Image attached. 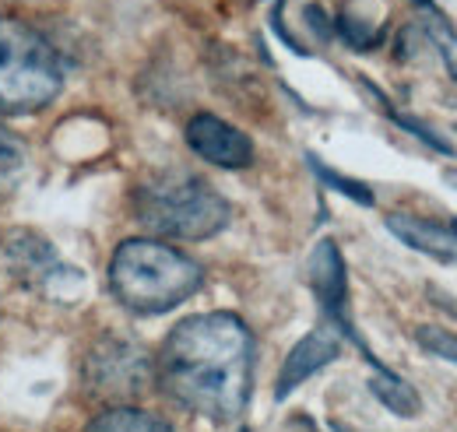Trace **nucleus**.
Here are the masks:
<instances>
[{"instance_id":"obj_17","label":"nucleus","mask_w":457,"mask_h":432,"mask_svg":"<svg viewBox=\"0 0 457 432\" xmlns=\"http://www.w3.org/2000/svg\"><path fill=\"white\" fill-rule=\"evenodd\" d=\"M362 85H366V88H370V92L377 96V103H384V116H387V120H395V123H398V127H404L408 134H415L419 141H426V145H429L433 152H440V155H454V145H447V141H444V137H440L436 130H429L426 123H419V120H408L404 112H398V109L391 106V103H387V99H384V96H380V92L373 88V81H362Z\"/></svg>"},{"instance_id":"obj_6","label":"nucleus","mask_w":457,"mask_h":432,"mask_svg":"<svg viewBox=\"0 0 457 432\" xmlns=\"http://www.w3.org/2000/svg\"><path fill=\"white\" fill-rule=\"evenodd\" d=\"M306 274H310V288H313V295H317V303H320L328 324L335 327L342 337H352L355 348L366 355V362H370L373 370H380L384 362H377V359L370 355L366 341L355 334L352 317H348V270H345V257L335 239H320V243L313 246Z\"/></svg>"},{"instance_id":"obj_21","label":"nucleus","mask_w":457,"mask_h":432,"mask_svg":"<svg viewBox=\"0 0 457 432\" xmlns=\"http://www.w3.org/2000/svg\"><path fill=\"white\" fill-rule=\"evenodd\" d=\"M239 432H250V429H239Z\"/></svg>"},{"instance_id":"obj_9","label":"nucleus","mask_w":457,"mask_h":432,"mask_svg":"<svg viewBox=\"0 0 457 432\" xmlns=\"http://www.w3.org/2000/svg\"><path fill=\"white\" fill-rule=\"evenodd\" d=\"M342 355V334L335 327H317L306 337L295 341V348L286 355L278 379H275V401H286L295 386H303L310 377H317L324 366H331Z\"/></svg>"},{"instance_id":"obj_5","label":"nucleus","mask_w":457,"mask_h":432,"mask_svg":"<svg viewBox=\"0 0 457 432\" xmlns=\"http://www.w3.org/2000/svg\"><path fill=\"white\" fill-rule=\"evenodd\" d=\"M152 379H155V366L148 352L120 337H103L85 359L88 394L110 404H130L152 386Z\"/></svg>"},{"instance_id":"obj_4","label":"nucleus","mask_w":457,"mask_h":432,"mask_svg":"<svg viewBox=\"0 0 457 432\" xmlns=\"http://www.w3.org/2000/svg\"><path fill=\"white\" fill-rule=\"evenodd\" d=\"M63 71L50 43L25 21L0 18V112H36L60 96Z\"/></svg>"},{"instance_id":"obj_15","label":"nucleus","mask_w":457,"mask_h":432,"mask_svg":"<svg viewBox=\"0 0 457 432\" xmlns=\"http://www.w3.org/2000/svg\"><path fill=\"white\" fill-rule=\"evenodd\" d=\"M306 165L313 169V176L324 183V187H331V190H338L342 197L348 201H355V204H362V208H373V190L366 187V183H359V179H348L342 172H335L331 165H324L317 155H306Z\"/></svg>"},{"instance_id":"obj_22","label":"nucleus","mask_w":457,"mask_h":432,"mask_svg":"<svg viewBox=\"0 0 457 432\" xmlns=\"http://www.w3.org/2000/svg\"><path fill=\"white\" fill-rule=\"evenodd\" d=\"M250 4H253V0H250Z\"/></svg>"},{"instance_id":"obj_13","label":"nucleus","mask_w":457,"mask_h":432,"mask_svg":"<svg viewBox=\"0 0 457 432\" xmlns=\"http://www.w3.org/2000/svg\"><path fill=\"white\" fill-rule=\"evenodd\" d=\"M85 432H172V426L134 404H113L103 415H96Z\"/></svg>"},{"instance_id":"obj_19","label":"nucleus","mask_w":457,"mask_h":432,"mask_svg":"<svg viewBox=\"0 0 457 432\" xmlns=\"http://www.w3.org/2000/svg\"><path fill=\"white\" fill-rule=\"evenodd\" d=\"M447 183H454L457 187V172H447Z\"/></svg>"},{"instance_id":"obj_7","label":"nucleus","mask_w":457,"mask_h":432,"mask_svg":"<svg viewBox=\"0 0 457 432\" xmlns=\"http://www.w3.org/2000/svg\"><path fill=\"white\" fill-rule=\"evenodd\" d=\"M0 257L25 285H36L39 292L54 295V288L63 285V281H78L81 285V274L63 268L57 261V250L32 228H7L0 236Z\"/></svg>"},{"instance_id":"obj_8","label":"nucleus","mask_w":457,"mask_h":432,"mask_svg":"<svg viewBox=\"0 0 457 432\" xmlns=\"http://www.w3.org/2000/svg\"><path fill=\"white\" fill-rule=\"evenodd\" d=\"M187 145L219 169H246L253 162V145L243 130H236L215 112H197L187 123Z\"/></svg>"},{"instance_id":"obj_10","label":"nucleus","mask_w":457,"mask_h":432,"mask_svg":"<svg viewBox=\"0 0 457 432\" xmlns=\"http://www.w3.org/2000/svg\"><path fill=\"white\" fill-rule=\"evenodd\" d=\"M387 228L404 246H411V250H419L440 264H457V218L433 221V218L395 212V215H387Z\"/></svg>"},{"instance_id":"obj_11","label":"nucleus","mask_w":457,"mask_h":432,"mask_svg":"<svg viewBox=\"0 0 457 432\" xmlns=\"http://www.w3.org/2000/svg\"><path fill=\"white\" fill-rule=\"evenodd\" d=\"M370 390H373V397H377V401H380V404H384L391 415H398V419H415V415L422 411L419 390H415L408 379H401L398 373H391L387 366L373 370Z\"/></svg>"},{"instance_id":"obj_12","label":"nucleus","mask_w":457,"mask_h":432,"mask_svg":"<svg viewBox=\"0 0 457 432\" xmlns=\"http://www.w3.org/2000/svg\"><path fill=\"white\" fill-rule=\"evenodd\" d=\"M422 7V21H419V32L436 46V54L444 60L447 74L454 78L457 85V29L444 18V11L433 4V0H415Z\"/></svg>"},{"instance_id":"obj_14","label":"nucleus","mask_w":457,"mask_h":432,"mask_svg":"<svg viewBox=\"0 0 457 432\" xmlns=\"http://www.w3.org/2000/svg\"><path fill=\"white\" fill-rule=\"evenodd\" d=\"M335 29H338V36H342L352 50H377L387 39V21L384 18H370L355 4H348L342 14H338Z\"/></svg>"},{"instance_id":"obj_20","label":"nucleus","mask_w":457,"mask_h":432,"mask_svg":"<svg viewBox=\"0 0 457 432\" xmlns=\"http://www.w3.org/2000/svg\"><path fill=\"white\" fill-rule=\"evenodd\" d=\"M335 432H348V429H342V426H335Z\"/></svg>"},{"instance_id":"obj_16","label":"nucleus","mask_w":457,"mask_h":432,"mask_svg":"<svg viewBox=\"0 0 457 432\" xmlns=\"http://www.w3.org/2000/svg\"><path fill=\"white\" fill-rule=\"evenodd\" d=\"M21 172H25V152H21L18 137L0 123V197L18 187Z\"/></svg>"},{"instance_id":"obj_3","label":"nucleus","mask_w":457,"mask_h":432,"mask_svg":"<svg viewBox=\"0 0 457 432\" xmlns=\"http://www.w3.org/2000/svg\"><path fill=\"white\" fill-rule=\"evenodd\" d=\"M134 215L145 228L159 236L201 243L222 232L232 212H228V201L208 179L166 169L148 176L134 190Z\"/></svg>"},{"instance_id":"obj_18","label":"nucleus","mask_w":457,"mask_h":432,"mask_svg":"<svg viewBox=\"0 0 457 432\" xmlns=\"http://www.w3.org/2000/svg\"><path fill=\"white\" fill-rule=\"evenodd\" d=\"M415 341H419L426 352H433L436 359H447V362H454L457 366V334L454 330L436 327V324H422V327H415Z\"/></svg>"},{"instance_id":"obj_2","label":"nucleus","mask_w":457,"mask_h":432,"mask_svg":"<svg viewBox=\"0 0 457 432\" xmlns=\"http://www.w3.org/2000/svg\"><path fill=\"white\" fill-rule=\"evenodd\" d=\"M201 281V264L162 239H127L110 261V292L137 317H159L183 306Z\"/></svg>"},{"instance_id":"obj_1","label":"nucleus","mask_w":457,"mask_h":432,"mask_svg":"<svg viewBox=\"0 0 457 432\" xmlns=\"http://www.w3.org/2000/svg\"><path fill=\"white\" fill-rule=\"evenodd\" d=\"M155 379L183 411L208 422L243 415L253 390V334L236 313H197L170 330Z\"/></svg>"}]
</instances>
